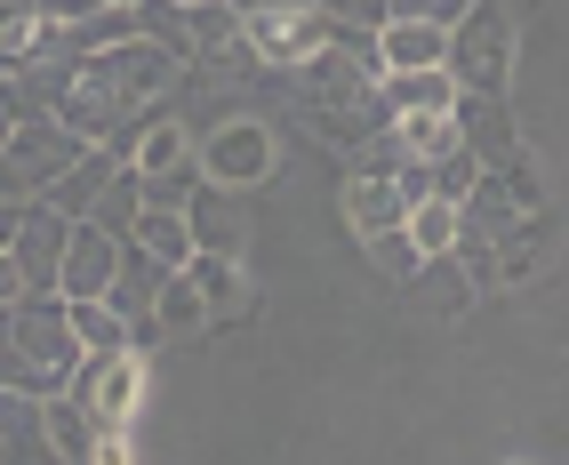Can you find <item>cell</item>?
Instances as JSON below:
<instances>
[{
    "instance_id": "36",
    "label": "cell",
    "mask_w": 569,
    "mask_h": 465,
    "mask_svg": "<svg viewBox=\"0 0 569 465\" xmlns=\"http://www.w3.org/2000/svg\"><path fill=\"white\" fill-rule=\"evenodd\" d=\"M513 465H521V457H513Z\"/></svg>"
},
{
    "instance_id": "18",
    "label": "cell",
    "mask_w": 569,
    "mask_h": 465,
    "mask_svg": "<svg viewBox=\"0 0 569 465\" xmlns=\"http://www.w3.org/2000/svg\"><path fill=\"white\" fill-rule=\"evenodd\" d=\"M346 225L361 233H393V225H409V201H401V185L393 177H346Z\"/></svg>"
},
{
    "instance_id": "27",
    "label": "cell",
    "mask_w": 569,
    "mask_h": 465,
    "mask_svg": "<svg viewBox=\"0 0 569 465\" xmlns=\"http://www.w3.org/2000/svg\"><path fill=\"white\" fill-rule=\"evenodd\" d=\"M369 257H377V274H386V281H417V265H426V257H417V241H409V225H393V233H369Z\"/></svg>"
},
{
    "instance_id": "3",
    "label": "cell",
    "mask_w": 569,
    "mask_h": 465,
    "mask_svg": "<svg viewBox=\"0 0 569 465\" xmlns=\"http://www.w3.org/2000/svg\"><path fill=\"white\" fill-rule=\"evenodd\" d=\"M441 72H449V81H458V89L506 97V72H513V17L498 9V0H466V17L449 24Z\"/></svg>"
},
{
    "instance_id": "31",
    "label": "cell",
    "mask_w": 569,
    "mask_h": 465,
    "mask_svg": "<svg viewBox=\"0 0 569 465\" xmlns=\"http://www.w3.org/2000/svg\"><path fill=\"white\" fill-rule=\"evenodd\" d=\"M97 9H137V0H64V17H97Z\"/></svg>"
},
{
    "instance_id": "11",
    "label": "cell",
    "mask_w": 569,
    "mask_h": 465,
    "mask_svg": "<svg viewBox=\"0 0 569 465\" xmlns=\"http://www.w3.org/2000/svg\"><path fill=\"white\" fill-rule=\"evenodd\" d=\"M64 233H72V217H57L49 201H32V209H24L17 241H9V265H17V281H24V289H57V265H64Z\"/></svg>"
},
{
    "instance_id": "21",
    "label": "cell",
    "mask_w": 569,
    "mask_h": 465,
    "mask_svg": "<svg viewBox=\"0 0 569 465\" xmlns=\"http://www.w3.org/2000/svg\"><path fill=\"white\" fill-rule=\"evenodd\" d=\"M41 434H49V449H57L64 465H89V449H97V425L81 417V402H72V394H49V402H41Z\"/></svg>"
},
{
    "instance_id": "35",
    "label": "cell",
    "mask_w": 569,
    "mask_h": 465,
    "mask_svg": "<svg viewBox=\"0 0 569 465\" xmlns=\"http://www.w3.org/2000/svg\"><path fill=\"white\" fill-rule=\"evenodd\" d=\"M184 9H193V0H184Z\"/></svg>"
},
{
    "instance_id": "25",
    "label": "cell",
    "mask_w": 569,
    "mask_h": 465,
    "mask_svg": "<svg viewBox=\"0 0 569 465\" xmlns=\"http://www.w3.org/2000/svg\"><path fill=\"white\" fill-rule=\"evenodd\" d=\"M417 297H433L441 305V314H466V305H473V281L458 274V257H426V265H417V281H409Z\"/></svg>"
},
{
    "instance_id": "13",
    "label": "cell",
    "mask_w": 569,
    "mask_h": 465,
    "mask_svg": "<svg viewBox=\"0 0 569 465\" xmlns=\"http://www.w3.org/2000/svg\"><path fill=\"white\" fill-rule=\"evenodd\" d=\"M184 274H193V289L209 297V321H249L257 314V281H249L241 257H193Z\"/></svg>"
},
{
    "instance_id": "19",
    "label": "cell",
    "mask_w": 569,
    "mask_h": 465,
    "mask_svg": "<svg viewBox=\"0 0 569 465\" xmlns=\"http://www.w3.org/2000/svg\"><path fill=\"white\" fill-rule=\"evenodd\" d=\"M377 89H386V112H393V121H401V112H449V105H458V81H449L441 65H417V72H386Z\"/></svg>"
},
{
    "instance_id": "26",
    "label": "cell",
    "mask_w": 569,
    "mask_h": 465,
    "mask_svg": "<svg viewBox=\"0 0 569 465\" xmlns=\"http://www.w3.org/2000/svg\"><path fill=\"white\" fill-rule=\"evenodd\" d=\"M409 241H417V257H449L458 249V201H417L409 209Z\"/></svg>"
},
{
    "instance_id": "15",
    "label": "cell",
    "mask_w": 569,
    "mask_h": 465,
    "mask_svg": "<svg viewBox=\"0 0 569 465\" xmlns=\"http://www.w3.org/2000/svg\"><path fill=\"white\" fill-rule=\"evenodd\" d=\"M201 329H209V297H201V289H193V274L177 265V274H161L153 329H144V337H153V345H184V337H201Z\"/></svg>"
},
{
    "instance_id": "23",
    "label": "cell",
    "mask_w": 569,
    "mask_h": 465,
    "mask_svg": "<svg viewBox=\"0 0 569 465\" xmlns=\"http://www.w3.org/2000/svg\"><path fill=\"white\" fill-rule=\"evenodd\" d=\"M72 305V337H81V354H121L129 345V321L112 314L104 297H64Z\"/></svg>"
},
{
    "instance_id": "16",
    "label": "cell",
    "mask_w": 569,
    "mask_h": 465,
    "mask_svg": "<svg viewBox=\"0 0 569 465\" xmlns=\"http://www.w3.org/2000/svg\"><path fill=\"white\" fill-rule=\"evenodd\" d=\"M546 257H553V217H546V209H529V217L506 233V241L489 249V274H498V289H506V281H529Z\"/></svg>"
},
{
    "instance_id": "20",
    "label": "cell",
    "mask_w": 569,
    "mask_h": 465,
    "mask_svg": "<svg viewBox=\"0 0 569 465\" xmlns=\"http://www.w3.org/2000/svg\"><path fill=\"white\" fill-rule=\"evenodd\" d=\"M184 161H193V137H184V121H161V112H144L129 169H137V177H169V169H184Z\"/></svg>"
},
{
    "instance_id": "10",
    "label": "cell",
    "mask_w": 569,
    "mask_h": 465,
    "mask_svg": "<svg viewBox=\"0 0 569 465\" xmlns=\"http://www.w3.org/2000/svg\"><path fill=\"white\" fill-rule=\"evenodd\" d=\"M112 274H121V233H104L97 217H81L64 233V265H57V289L64 297H104Z\"/></svg>"
},
{
    "instance_id": "6",
    "label": "cell",
    "mask_w": 569,
    "mask_h": 465,
    "mask_svg": "<svg viewBox=\"0 0 569 465\" xmlns=\"http://www.w3.org/2000/svg\"><path fill=\"white\" fill-rule=\"evenodd\" d=\"M241 41L257 49V65H281V72H297L313 49H329V41H337V17L321 9V0H306V9L257 0V9H241Z\"/></svg>"
},
{
    "instance_id": "9",
    "label": "cell",
    "mask_w": 569,
    "mask_h": 465,
    "mask_svg": "<svg viewBox=\"0 0 569 465\" xmlns=\"http://www.w3.org/2000/svg\"><path fill=\"white\" fill-rule=\"evenodd\" d=\"M184 225H193V257H249V209L233 185H209L184 201Z\"/></svg>"
},
{
    "instance_id": "28",
    "label": "cell",
    "mask_w": 569,
    "mask_h": 465,
    "mask_svg": "<svg viewBox=\"0 0 569 465\" xmlns=\"http://www.w3.org/2000/svg\"><path fill=\"white\" fill-rule=\"evenodd\" d=\"M409 161V145H401V129H377L369 145H353V177H393Z\"/></svg>"
},
{
    "instance_id": "30",
    "label": "cell",
    "mask_w": 569,
    "mask_h": 465,
    "mask_svg": "<svg viewBox=\"0 0 569 465\" xmlns=\"http://www.w3.org/2000/svg\"><path fill=\"white\" fill-rule=\"evenodd\" d=\"M321 9L337 17V24H346V32H377V24H386L393 9H386V0H321Z\"/></svg>"
},
{
    "instance_id": "33",
    "label": "cell",
    "mask_w": 569,
    "mask_h": 465,
    "mask_svg": "<svg viewBox=\"0 0 569 465\" xmlns=\"http://www.w3.org/2000/svg\"><path fill=\"white\" fill-rule=\"evenodd\" d=\"M9 129H17V121H9V112H0V137H9Z\"/></svg>"
},
{
    "instance_id": "12",
    "label": "cell",
    "mask_w": 569,
    "mask_h": 465,
    "mask_svg": "<svg viewBox=\"0 0 569 465\" xmlns=\"http://www.w3.org/2000/svg\"><path fill=\"white\" fill-rule=\"evenodd\" d=\"M112 177H121V152H112V145H89L81 161H72V169L41 192V201H49L57 217L81 225V217H97V201H104V185H112Z\"/></svg>"
},
{
    "instance_id": "14",
    "label": "cell",
    "mask_w": 569,
    "mask_h": 465,
    "mask_svg": "<svg viewBox=\"0 0 569 465\" xmlns=\"http://www.w3.org/2000/svg\"><path fill=\"white\" fill-rule=\"evenodd\" d=\"M441 49H449V24H433V17H386V24H377V65H386V72L441 65Z\"/></svg>"
},
{
    "instance_id": "22",
    "label": "cell",
    "mask_w": 569,
    "mask_h": 465,
    "mask_svg": "<svg viewBox=\"0 0 569 465\" xmlns=\"http://www.w3.org/2000/svg\"><path fill=\"white\" fill-rule=\"evenodd\" d=\"M137 32H144V41H161L177 65L201 57V49H193V24H184V0H137Z\"/></svg>"
},
{
    "instance_id": "29",
    "label": "cell",
    "mask_w": 569,
    "mask_h": 465,
    "mask_svg": "<svg viewBox=\"0 0 569 465\" xmlns=\"http://www.w3.org/2000/svg\"><path fill=\"white\" fill-rule=\"evenodd\" d=\"M473 177H481V161H473L466 145H458V152H441V161H433V201H466Z\"/></svg>"
},
{
    "instance_id": "17",
    "label": "cell",
    "mask_w": 569,
    "mask_h": 465,
    "mask_svg": "<svg viewBox=\"0 0 569 465\" xmlns=\"http://www.w3.org/2000/svg\"><path fill=\"white\" fill-rule=\"evenodd\" d=\"M121 241H137L144 257H161L169 274H177V265H193V225H184V209H153V201H144V209L129 217Z\"/></svg>"
},
{
    "instance_id": "24",
    "label": "cell",
    "mask_w": 569,
    "mask_h": 465,
    "mask_svg": "<svg viewBox=\"0 0 569 465\" xmlns=\"http://www.w3.org/2000/svg\"><path fill=\"white\" fill-rule=\"evenodd\" d=\"M401 145H409V161H441V152H458V121L449 112H401Z\"/></svg>"
},
{
    "instance_id": "1",
    "label": "cell",
    "mask_w": 569,
    "mask_h": 465,
    "mask_svg": "<svg viewBox=\"0 0 569 465\" xmlns=\"http://www.w3.org/2000/svg\"><path fill=\"white\" fill-rule=\"evenodd\" d=\"M177 72H184V65H177L161 41H144V32H137V41H112V49H97V57H72L49 112H57L81 145H112V152L129 161L144 112L177 89Z\"/></svg>"
},
{
    "instance_id": "2",
    "label": "cell",
    "mask_w": 569,
    "mask_h": 465,
    "mask_svg": "<svg viewBox=\"0 0 569 465\" xmlns=\"http://www.w3.org/2000/svg\"><path fill=\"white\" fill-rule=\"evenodd\" d=\"M9 337H17V354L32 369V394H64L72 369H81V337H72V305L64 289H17L9 305Z\"/></svg>"
},
{
    "instance_id": "8",
    "label": "cell",
    "mask_w": 569,
    "mask_h": 465,
    "mask_svg": "<svg viewBox=\"0 0 569 465\" xmlns=\"http://www.w3.org/2000/svg\"><path fill=\"white\" fill-rule=\"evenodd\" d=\"M449 121H458V145L473 152L481 169H513V161H521V129H513V105H506V97L458 89V105H449Z\"/></svg>"
},
{
    "instance_id": "7",
    "label": "cell",
    "mask_w": 569,
    "mask_h": 465,
    "mask_svg": "<svg viewBox=\"0 0 569 465\" xmlns=\"http://www.w3.org/2000/svg\"><path fill=\"white\" fill-rule=\"evenodd\" d=\"M193 161H201V177H209V185H233V192H249V185H264V177H273L281 145H273V129H264L257 112H233V121L201 129Z\"/></svg>"
},
{
    "instance_id": "34",
    "label": "cell",
    "mask_w": 569,
    "mask_h": 465,
    "mask_svg": "<svg viewBox=\"0 0 569 465\" xmlns=\"http://www.w3.org/2000/svg\"><path fill=\"white\" fill-rule=\"evenodd\" d=\"M233 9H257V0H233Z\"/></svg>"
},
{
    "instance_id": "5",
    "label": "cell",
    "mask_w": 569,
    "mask_h": 465,
    "mask_svg": "<svg viewBox=\"0 0 569 465\" xmlns=\"http://www.w3.org/2000/svg\"><path fill=\"white\" fill-rule=\"evenodd\" d=\"M64 394L81 402V417L97 425V434H137V409H144V354H137V345H121V354H81V369H72Z\"/></svg>"
},
{
    "instance_id": "32",
    "label": "cell",
    "mask_w": 569,
    "mask_h": 465,
    "mask_svg": "<svg viewBox=\"0 0 569 465\" xmlns=\"http://www.w3.org/2000/svg\"><path fill=\"white\" fill-rule=\"evenodd\" d=\"M17 289H24V281H17V265H9V249H0V305H17Z\"/></svg>"
},
{
    "instance_id": "4",
    "label": "cell",
    "mask_w": 569,
    "mask_h": 465,
    "mask_svg": "<svg viewBox=\"0 0 569 465\" xmlns=\"http://www.w3.org/2000/svg\"><path fill=\"white\" fill-rule=\"evenodd\" d=\"M81 137H72L57 112H41V121H17L9 137H0V201H41V192L81 161Z\"/></svg>"
}]
</instances>
